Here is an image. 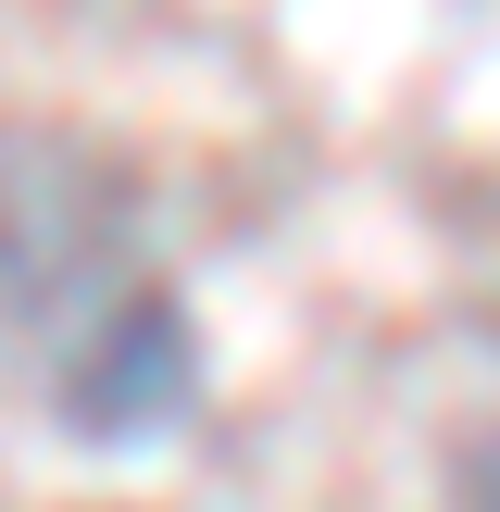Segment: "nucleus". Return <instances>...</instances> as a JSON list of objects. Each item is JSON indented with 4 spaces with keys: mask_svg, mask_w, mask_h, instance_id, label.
Returning <instances> with one entry per match:
<instances>
[{
    "mask_svg": "<svg viewBox=\"0 0 500 512\" xmlns=\"http://www.w3.org/2000/svg\"><path fill=\"white\" fill-rule=\"evenodd\" d=\"M188 400H200V338H188V313H175L150 275H125V288L75 325L63 375H50V413H63L75 438H163Z\"/></svg>",
    "mask_w": 500,
    "mask_h": 512,
    "instance_id": "nucleus-1",
    "label": "nucleus"
},
{
    "mask_svg": "<svg viewBox=\"0 0 500 512\" xmlns=\"http://www.w3.org/2000/svg\"><path fill=\"white\" fill-rule=\"evenodd\" d=\"M463 512H500V425L463 450Z\"/></svg>",
    "mask_w": 500,
    "mask_h": 512,
    "instance_id": "nucleus-2",
    "label": "nucleus"
}]
</instances>
